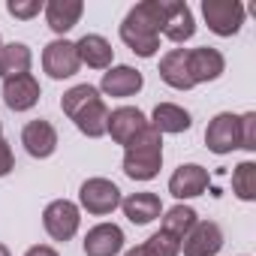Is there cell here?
Listing matches in <instances>:
<instances>
[{
	"mask_svg": "<svg viewBox=\"0 0 256 256\" xmlns=\"http://www.w3.org/2000/svg\"><path fill=\"white\" fill-rule=\"evenodd\" d=\"M166 18L163 0H142L120 22V42L139 58H154L160 52V30Z\"/></svg>",
	"mask_w": 256,
	"mask_h": 256,
	"instance_id": "cell-1",
	"label": "cell"
},
{
	"mask_svg": "<svg viewBox=\"0 0 256 256\" xmlns=\"http://www.w3.org/2000/svg\"><path fill=\"white\" fill-rule=\"evenodd\" d=\"M163 169V136L148 124L145 130L124 148V175L133 181H151Z\"/></svg>",
	"mask_w": 256,
	"mask_h": 256,
	"instance_id": "cell-2",
	"label": "cell"
},
{
	"mask_svg": "<svg viewBox=\"0 0 256 256\" xmlns=\"http://www.w3.org/2000/svg\"><path fill=\"white\" fill-rule=\"evenodd\" d=\"M120 187L108 178H88L78 187V208H84L94 217H106L120 208Z\"/></svg>",
	"mask_w": 256,
	"mask_h": 256,
	"instance_id": "cell-3",
	"label": "cell"
},
{
	"mask_svg": "<svg viewBox=\"0 0 256 256\" xmlns=\"http://www.w3.org/2000/svg\"><path fill=\"white\" fill-rule=\"evenodd\" d=\"M202 16L211 34L217 36H235L244 24V4L238 0H202Z\"/></svg>",
	"mask_w": 256,
	"mask_h": 256,
	"instance_id": "cell-4",
	"label": "cell"
},
{
	"mask_svg": "<svg viewBox=\"0 0 256 256\" xmlns=\"http://www.w3.org/2000/svg\"><path fill=\"white\" fill-rule=\"evenodd\" d=\"M42 226H46L48 238L70 241V238H76V232L82 226V208L70 199H54L42 211Z\"/></svg>",
	"mask_w": 256,
	"mask_h": 256,
	"instance_id": "cell-5",
	"label": "cell"
},
{
	"mask_svg": "<svg viewBox=\"0 0 256 256\" xmlns=\"http://www.w3.org/2000/svg\"><path fill=\"white\" fill-rule=\"evenodd\" d=\"M205 145L211 154L223 157L241 148V133H238V114L232 112H220L208 120V130H205Z\"/></svg>",
	"mask_w": 256,
	"mask_h": 256,
	"instance_id": "cell-6",
	"label": "cell"
},
{
	"mask_svg": "<svg viewBox=\"0 0 256 256\" xmlns=\"http://www.w3.org/2000/svg\"><path fill=\"white\" fill-rule=\"evenodd\" d=\"M42 70H46L48 78H54V82L72 78V76L82 70L76 42H70V40H54V42H48V46L42 48Z\"/></svg>",
	"mask_w": 256,
	"mask_h": 256,
	"instance_id": "cell-7",
	"label": "cell"
},
{
	"mask_svg": "<svg viewBox=\"0 0 256 256\" xmlns=\"http://www.w3.org/2000/svg\"><path fill=\"white\" fill-rule=\"evenodd\" d=\"M148 126V118L142 108L136 106H120L114 112H108V124H106V136H112L114 145H130L142 130Z\"/></svg>",
	"mask_w": 256,
	"mask_h": 256,
	"instance_id": "cell-8",
	"label": "cell"
},
{
	"mask_svg": "<svg viewBox=\"0 0 256 256\" xmlns=\"http://www.w3.org/2000/svg\"><path fill=\"white\" fill-rule=\"evenodd\" d=\"M223 250V229L214 220H196V226L181 238L184 256H217Z\"/></svg>",
	"mask_w": 256,
	"mask_h": 256,
	"instance_id": "cell-9",
	"label": "cell"
},
{
	"mask_svg": "<svg viewBox=\"0 0 256 256\" xmlns=\"http://www.w3.org/2000/svg\"><path fill=\"white\" fill-rule=\"evenodd\" d=\"M145 88V76L136 70V66H130V64H112L106 72H102V82H100V88L96 90H102L106 96H133V94H139Z\"/></svg>",
	"mask_w": 256,
	"mask_h": 256,
	"instance_id": "cell-10",
	"label": "cell"
},
{
	"mask_svg": "<svg viewBox=\"0 0 256 256\" xmlns=\"http://www.w3.org/2000/svg\"><path fill=\"white\" fill-rule=\"evenodd\" d=\"M22 145L24 151L34 157V160H46L58 151V130H54V124L46 120V118H36L30 124H24V130H22Z\"/></svg>",
	"mask_w": 256,
	"mask_h": 256,
	"instance_id": "cell-11",
	"label": "cell"
},
{
	"mask_svg": "<svg viewBox=\"0 0 256 256\" xmlns=\"http://www.w3.org/2000/svg\"><path fill=\"white\" fill-rule=\"evenodd\" d=\"M187 66L193 84H205V82H217L226 72V58L211 46H199V48H187Z\"/></svg>",
	"mask_w": 256,
	"mask_h": 256,
	"instance_id": "cell-12",
	"label": "cell"
},
{
	"mask_svg": "<svg viewBox=\"0 0 256 256\" xmlns=\"http://www.w3.org/2000/svg\"><path fill=\"white\" fill-rule=\"evenodd\" d=\"M208 184H211V178H208V169H205V166H199V163H184V166H178V169L172 172V178H169V193L184 202V199L202 196V193L208 190Z\"/></svg>",
	"mask_w": 256,
	"mask_h": 256,
	"instance_id": "cell-13",
	"label": "cell"
},
{
	"mask_svg": "<svg viewBox=\"0 0 256 256\" xmlns=\"http://www.w3.org/2000/svg\"><path fill=\"white\" fill-rule=\"evenodd\" d=\"M166 4V18H163V36L175 46L193 40L196 34V22H193V10L187 4H181V0H163Z\"/></svg>",
	"mask_w": 256,
	"mask_h": 256,
	"instance_id": "cell-14",
	"label": "cell"
},
{
	"mask_svg": "<svg viewBox=\"0 0 256 256\" xmlns=\"http://www.w3.org/2000/svg\"><path fill=\"white\" fill-rule=\"evenodd\" d=\"M42 96L40 82L34 78V72L16 76V78H4V102L12 112H30Z\"/></svg>",
	"mask_w": 256,
	"mask_h": 256,
	"instance_id": "cell-15",
	"label": "cell"
},
{
	"mask_svg": "<svg viewBox=\"0 0 256 256\" xmlns=\"http://www.w3.org/2000/svg\"><path fill=\"white\" fill-rule=\"evenodd\" d=\"M124 229L118 223H96L84 235V256H118L124 250Z\"/></svg>",
	"mask_w": 256,
	"mask_h": 256,
	"instance_id": "cell-16",
	"label": "cell"
},
{
	"mask_svg": "<svg viewBox=\"0 0 256 256\" xmlns=\"http://www.w3.org/2000/svg\"><path fill=\"white\" fill-rule=\"evenodd\" d=\"M148 124L154 126L160 136H163V133L178 136V133H187L190 126H193V114H190L184 106H178V102H157Z\"/></svg>",
	"mask_w": 256,
	"mask_h": 256,
	"instance_id": "cell-17",
	"label": "cell"
},
{
	"mask_svg": "<svg viewBox=\"0 0 256 256\" xmlns=\"http://www.w3.org/2000/svg\"><path fill=\"white\" fill-rule=\"evenodd\" d=\"M120 211H124V217L130 223L148 226V223H154L163 214V202H160L157 193H148V190L145 193H130L126 199H120Z\"/></svg>",
	"mask_w": 256,
	"mask_h": 256,
	"instance_id": "cell-18",
	"label": "cell"
},
{
	"mask_svg": "<svg viewBox=\"0 0 256 256\" xmlns=\"http://www.w3.org/2000/svg\"><path fill=\"white\" fill-rule=\"evenodd\" d=\"M42 12H46L48 28L58 36H66L78 24V18L84 16V4H82V0H48Z\"/></svg>",
	"mask_w": 256,
	"mask_h": 256,
	"instance_id": "cell-19",
	"label": "cell"
},
{
	"mask_svg": "<svg viewBox=\"0 0 256 256\" xmlns=\"http://www.w3.org/2000/svg\"><path fill=\"white\" fill-rule=\"evenodd\" d=\"M76 52H78V60L82 66H90V70H108L112 60H114V48L106 36L100 34H84L78 42H76Z\"/></svg>",
	"mask_w": 256,
	"mask_h": 256,
	"instance_id": "cell-20",
	"label": "cell"
},
{
	"mask_svg": "<svg viewBox=\"0 0 256 256\" xmlns=\"http://www.w3.org/2000/svg\"><path fill=\"white\" fill-rule=\"evenodd\" d=\"M160 78L175 90L196 88L193 78H190V66H187V48H172L160 58Z\"/></svg>",
	"mask_w": 256,
	"mask_h": 256,
	"instance_id": "cell-21",
	"label": "cell"
},
{
	"mask_svg": "<svg viewBox=\"0 0 256 256\" xmlns=\"http://www.w3.org/2000/svg\"><path fill=\"white\" fill-rule=\"evenodd\" d=\"M70 120L76 124V130H78L82 136H88V139H100V136H106V124H108V106H106V100L100 96V100L88 102L82 112H76Z\"/></svg>",
	"mask_w": 256,
	"mask_h": 256,
	"instance_id": "cell-22",
	"label": "cell"
},
{
	"mask_svg": "<svg viewBox=\"0 0 256 256\" xmlns=\"http://www.w3.org/2000/svg\"><path fill=\"white\" fill-rule=\"evenodd\" d=\"M34 66V52L24 42H6L0 48V78H16L30 72Z\"/></svg>",
	"mask_w": 256,
	"mask_h": 256,
	"instance_id": "cell-23",
	"label": "cell"
},
{
	"mask_svg": "<svg viewBox=\"0 0 256 256\" xmlns=\"http://www.w3.org/2000/svg\"><path fill=\"white\" fill-rule=\"evenodd\" d=\"M196 220H199V214H196L190 205H175V208L163 211V232H169L172 238L181 241V238L196 226Z\"/></svg>",
	"mask_w": 256,
	"mask_h": 256,
	"instance_id": "cell-24",
	"label": "cell"
},
{
	"mask_svg": "<svg viewBox=\"0 0 256 256\" xmlns=\"http://www.w3.org/2000/svg\"><path fill=\"white\" fill-rule=\"evenodd\" d=\"M232 193L241 202H256V163L244 160L232 172Z\"/></svg>",
	"mask_w": 256,
	"mask_h": 256,
	"instance_id": "cell-25",
	"label": "cell"
},
{
	"mask_svg": "<svg viewBox=\"0 0 256 256\" xmlns=\"http://www.w3.org/2000/svg\"><path fill=\"white\" fill-rule=\"evenodd\" d=\"M94 100H100V90L94 88V84H76V88H70L64 96H60V108H64V114L66 118H72L76 112H82L88 102H94Z\"/></svg>",
	"mask_w": 256,
	"mask_h": 256,
	"instance_id": "cell-26",
	"label": "cell"
},
{
	"mask_svg": "<svg viewBox=\"0 0 256 256\" xmlns=\"http://www.w3.org/2000/svg\"><path fill=\"white\" fill-rule=\"evenodd\" d=\"M142 253H145V256H181V241L160 229V232H154V235L142 244Z\"/></svg>",
	"mask_w": 256,
	"mask_h": 256,
	"instance_id": "cell-27",
	"label": "cell"
},
{
	"mask_svg": "<svg viewBox=\"0 0 256 256\" xmlns=\"http://www.w3.org/2000/svg\"><path fill=\"white\" fill-rule=\"evenodd\" d=\"M42 10H46L42 0H10V4H6V12H10L12 18H22V22H30V18L40 16Z\"/></svg>",
	"mask_w": 256,
	"mask_h": 256,
	"instance_id": "cell-28",
	"label": "cell"
},
{
	"mask_svg": "<svg viewBox=\"0 0 256 256\" xmlns=\"http://www.w3.org/2000/svg\"><path fill=\"white\" fill-rule=\"evenodd\" d=\"M238 133H241V148L256 151V112L238 114Z\"/></svg>",
	"mask_w": 256,
	"mask_h": 256,
	"instance_id": "cell-29",
	"label": "cell"
},
{
	"mask_svg": "<svg viewBox=\"0 0 256 256\" xmlns=\"http://www.w3.org/2000/svg\"><path fill=\"white\" fill-rule=\"evenodd\" d=\"M12 169H16V154H12V145H10L6 139H0V178H6Z\"/></svg>",
	"mask_w": 256,
	"mask_h": 256,
	"instance_id": "cell-30",
	"label": "cell"
},
{
	"mask_svg": "<svg viewBox=\"0 0 256 256\" xmlns=\"http://www.w3.org/2000/svg\"><path fill=\"white\" fill-rule=\"evenodd\" d=\"M24 256H60V253H58L54 247H48V244H34Z\"/></svg>",
	"mask_w": 256,
	"mask_h": 256,
	"instance_id": "cell-31",
	"label": "cell"
},
{
	"mask_svg": "<svg viewBox=\"0 0 256 256\" xmlns=\"http://www.w3.org/2000/svg\"><path fill=\"white\" fill-rule=\"evenodd\" d=\"M124 256H145V253H142V247H130V250L124 253Z\"/></svg>",
	"mask_w": 256,
	"mask_h": 256,
	"instance_id": "cell-32",
	"label": "cell"
},
{
	"mask_svg": "<svg viewBox=\"0 0 256 256\" xmlns=\"http://www.w3.org/2000/svg\"><path fill=\"white\" fill-rule=\"evenodd\" d=\"M0 256H12V253L6 250V244H0Z\"/></svg>",
	"mask_w": 256,
	"mask_h": 256,
	"instance_id": "cell-33",
	"label": "cell"
},
{
	"mask_svg": "<svg viewBox=\"0 0 256 256\" xmlns=\"http://www.w3.org/2000/svg\"><path fill=\"white\" fill-rule=\"evenodd\" d=\"M0 139H4V120H0Z\"/></svg>",
	"mask_w": 256,
	"mask_h": 256,
	"instance_id": "cell-34",
	"label": "cell"
},
{
	"mask_svg": "<svg viewBox=\"0 0 256 256\" xmlns=\"http://www.w3.org/2000/svg\"><path fill=\"white\" fill-rule=\"evenodd\" d=\"M0 48H4V42H0Z\"/></svg>",
	"mask_w": 256,
	"mask_h": 256,
	"instance_id": "cell-35",
	"label": "cell"
}]
</instances>
